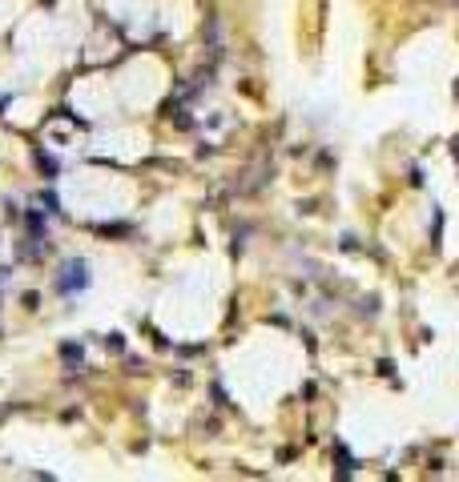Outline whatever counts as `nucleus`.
<instances>
[{
	"instance_id": "obj_4",
	"label": "nucleus",
	"mask_w": 459,
	"mask_h": 482,
	"mask_svg": "<svg viewBox=\"0 0 459 482\" xmlns=\"http://www.w3.org/2000/svg\"><path fill=\"white\" fill-rule=\"evenodd\" d=\"M45 205H49V213H57V209H61V201H57V193H45Z\"/></svg>"
},
{
	"instance_id": "obj_1",
	"label": "nucleus",
	"mask_w": 459,
	"mask_h": 482,
	"mask_svg": "<svg viewBox=\"0 0 459 482\" xmlns=\"http://www.w3.org/2000/svg\"><path fill=\"white\" fill-rule=\"evenodd\" d=\"M89 282H93V273H89V261H85V257H73V261H65V265H61V273H57V293L73 298V293L89 289Z\"/></svg>"
},
{
	"instance_id": "obj_3",
	"label": "nucleus",
	"mask_w": 459,
	"mask_h": 482,
	"mask_svg": "<svg viewBox=\"0 0 459 482\" xmlns=\"http://www.w3.org/2000/svg\"><path fill=\"white\" fill-rule=\"evenodd\" d=\"M351 470H355V466H351V454L339 450V474H351Z\"/></svg>"
},
{
	"instance_id": "obj_2",
	"label": "nucleus",
	"mask_w": 459,
	"mask_h": 482,
	"mask_svg": "<svg viewBox=\"0 0 459 482\" xmlns=\"http://www.w3.org/2000/svg\"><path fill=\"white\" fill-rule=\"evenodd\" d=\"M36 161H41V169H45L49 177H57V161H49L45 153H36Z\"/></svg>"
}]
</instances>
